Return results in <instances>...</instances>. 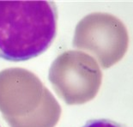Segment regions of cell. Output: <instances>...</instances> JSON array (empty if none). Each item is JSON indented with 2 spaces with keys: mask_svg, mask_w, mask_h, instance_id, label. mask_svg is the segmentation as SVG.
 <instances>
[{
  "mask_svg": "<svg viewBox=\"0 0 133 127\" xmlns=\"http://www.w3.org/2000/svg\"><path fill=\"white\" fill-rule=\"evenodd\" d=\"M129 41L124 22L109 13H93L78 27L77 44L94 53L103 69L110 68L124 58Z\"/></svg>",
  "mask_w": 133,
  "mask_h": 127,
  "instance_id": "7a4b0ae2",
  "label": "cell"
},
{
  "mask_svg": "<svg viewBox=\"0 0 133 127\" xmlns=\"http://www.w3.org/2000/svg\"><path fill=\"white\" fill-rule=\"evenodd\" d=\"M83 127H127L123 124L115 122L114 120L101 118V119H91L84 125Z\"/></svg>",
  "mask_w": 133,
  "mask_h": 127,
  "instance_id": "3957f363",
  "label": "cell"
},
{
  "mask_svg": "<svg viewBox=\"0 0 133 127\" xmlns=\"http://www.w3.org/2000/svg\"><path fill=\"white\" fill-rule=\"evenodd\" d=\"M55 2L0 0V58L23 62L41 55L57 35Z\"/></svg>",
  "mask_w": 133,
  "mask_h": 127,
  "instance_id": "6da1fadb",
  "label": "cell"
}]
</instances>
